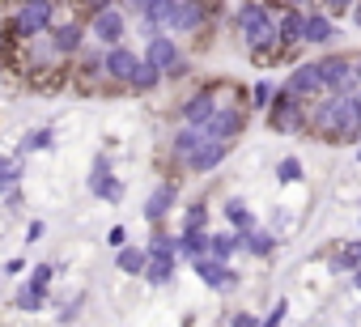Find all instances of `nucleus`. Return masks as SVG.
Returning a JSON list of instances; mask_svg holds the SVG:
<instances>
[{"label":"nucleus","instance_id":"obj_41","mask_svg":"<svg viewBox=\"0 0 361 327\" xmlns=\"http://www.w3.org/2000/svg\"><path fill=\"white\" fill-rule=\"evenodd\" d=\"M119 5L128 9V18H140V13L149 9V0H119Z\"/></svg>","mask_w":361,"mask_h":327},{"label":"nucleus","instance_id":"obj_19","mask_svg":"<svg viewBox=\"0 0 361 327\" xmlns=\"http://www.w3.org/2000/svg\"><path fill=\"white\" fill-rule=\"evenodd\" d=\"M234 238H238V251H247L255 259H268L276 251V234H268L259 226H243V230H234Z\"/></svg>","mask_w":361,"mask_h":327},{"label":"nucleus","instance_id":"obj_10","mask_svg":"<svg viewBox=\"0 0 361 327\" xmlns=\"http://www.w3.org/2000/svg\"><path fill=\"white\" fill-rule=\"evenodd\" d=\"M47 39H51V51H56L60 60H73V56L85 47V22H81V18L56 22V26L47 30Z\"/></svg>","mask_w":361,"mask_h":327},{"label":"nucleus","instance_id":"obj_7","mask_svg":"<svg viewBox=\"0 0 361 327\" xmlns=\"http://www.w3.org/2000/svg\"><path fill=\"white\" fill-rule=\"evenodd\" d=\"M90 35H94L102 47L123 43V35H128V9H123V5H111V9L94 13V18H90Z\"/></svg>","mask_w":361,"mask_h":327},{"label":"nucleus","instance_id":"obj_42","mask_svg":"<svg viewBox=\"0 0 361 327\" xmlns=\"http://www.w3.org/2000/svg\"><path fill=\"white\" fill-rule=\"evenodd\" d=\"M230 323H234V327H255L259 319H255V314H247V310H238V314H230Z\"/></svg>","mask_w":361,"mask_h":327},{"label":"nucleus","instance_id":"obj_4","mask_svg":"<svg viewBox=\"0 0 361 327\" xmlns=\"http://www.w3.org/2000/svg\"><path fill=\"white\" fill-rule=\"evenodd\" d=\"M268 128H272L276 136H298V132H306V128H310V102H302L289 85H281L276 98H272V106H268Z\"/></svg>","mask_w":361,"mask_h":327},{"label":"nucleus","instance_id":"obj_39","mask_svg":"<svg viewBox=\"0 0 361 327\" xmlns=\"http://www.w3.org/2000/svg\"><path fill=\"white\" fill-rule=\"evenodd\" d=\"M319 5H323V9H327L331 18H340V13H348V9L357 5V0H319Z\"/></svg>","mask_w":361,"mask_h":327},{"label":"nucleus","instance_id":"obj_45","mask_svg":"<svg viewBox=\"0 0 361 327\" xmlns=\"http://www.w3.org/2000/svg\"><path fill=\"white\" fill-rule=\"evenodd\" d=\"M81 302H85V297H77L73 306H64V310H60V319H77V314H81Z\"/></svg>","mask_w":361,"mask_h":327},{"label":"nucleus","instance_id":"obj_35","mask_svg":"<svg viewBox=\"0 0 361 327\" xmlns=\"http://www.w3.org/2000/svg\"><path fill=\"white\" fill-rule=\"evenodd\" d=\"M183 226H209V204H204V200L188 204V213H183Z\"/></svg>","mask_w":361,"mask_h":327},{"label":"nucleus","instance_id":"obj_37","mask_svg":"<svg viewBox=\"0 0 361 327\" xmlns=\"http://www.w3.org/2000/svg\"><path fill=\"white\" fill-rule=\"evenodd\" d=\"M18 306H22V310H43L47 302H43L39 293H30V289H18Z\"/></svg>","mask_w":361,"mask_h":327},{"label":"nucleus","instance_id":"obj_13","mask_svg":"<svg viewBox=\"0 0 361 327\" xmlns=\"http://www.w3.org/2000/svg\"><path fill=\"white\" fill-rule=\"evenodd\" d=\"M90 192L98 196V200H111V204H119L123 200V179H115L111 175V157L102 153V157H94V171H90Z\"/></svg>","mask_w":361,"mask_h":327},{"label":"nucleus","instance_id":"obj_23","mask_svg":"<svg viewBox=\"0 0 361 327\" xmlns=\"http://www.w3.org/2000/svg\"><path fill=\"white\" fill-rule=\"evenodd\" d=\"M209 238L213 234H204V226H183V230H178V255H183V259L209 255Z\"/></svg>","mask_w":361,"mask_h":327},{"label":"nucleus","instance_id":"obj_6","mask_svg":"<svg viewBox=\"0 0 361 327\" xmlns=\"http://www.w3.org/2000/svg\"><path fill=\"white\" fill-rule=\"evenodd\" d=\"M302 102H319L323 94H327V85H323V68H319V60H302V64H293L289 68V81H285Z\"/></svg>","mask_w":361,"mask_h":327},{"label":"nucleus","instance_id":"obj_16","mask_svg":"<svg viewBox=\"0 0 361 327\" xmlns=\"http://www.w3.org/2000/svg\"><path fill=\"white\" fill-rule=\"evenodd\" d=\"M178 268V251L174 247H149V264H145V280L149 285H170Z\"/></svg>","mask_w":361,"mask_h":327},{"label":"nucleus","instance_id":"obj_33","mask_svg":"<svg viewBox=\"0 0 361 327\" xmlns=\"http://www.w3.org/2000/svg\"><path fill=\"white\" fill-rule=\"evenodd\" d=\"M302 175H306V171H302L298 157H281V161H276V179H281V183H302Z\"/></svg>","mask_w":361,"mask_h":327},{"label":"nucleus","instance_id":"obj_24","mask_svg":"<svg viewBox=\"0 0 361 327\" xmlns=\"http://www.w3.org/2000/svg\"><path fill=\"white\" fill-rule=\"evenodd\" d=\"M161 77H166V68L140 56V64H136V73H132V81H128V90H132V94H153V90L161 85Z\"/></svg>","mask_w":361,"mask_h":327},{"label":"nucleus","instance_id":"obj_28","mask_svg":"<svg viewBox=\"0 0 361 327\" xmlns=\"http://www.w3.org/2000/svg\"><path fill=\"white\" fill-rule=\"evenodd\" d=\"M51 280H56V264L47 259V264H39V268L30 272V280H26V289H30V293H39V297L47 302V285H51Z\"/></svg>","mask_w":361,"mask_h":327},{"label":"nucleus","instance_id":"obj_32","mask_svg":"<svg viewBox=\"0 0 361 327\" xmlns=\"http://www.w3.org/2000/svg\"><path fill=\"white\" fill-rule=\"evenodd\" d=\"M234 251H238V238H234V234H213V238H209V255H217V259L230 264Z\"/></svg>","mask_w":361,"mask_h":327},{"label":"nucleus","instance_id":"obj_25","mask_svg":"<svg viewBox=\"0 0 361 327\" xmlns=\"http://www.w3.org/2000/svg\"><path fill=\"white\" fill-rule=\"evenodd\" d=\"M327 268L336 272V276H353L357 268H361V238H353V242H344V247H336L331 251V259H327Z\"/></svg>","mask_w":361,"mask_h":327},{"label":"nucleus","instance_id":"obj_34","mask_svg":"<svg viewBox=\"0 0 361 327\" xmlns=\"http://www.w3.org/2000/svg\"><path fill=\"white\" fill-rule=\"evenodd\" d=\"M77 5V18H94V13H102V9H111V5H119V0H73Z\"/></svg>","mask_w":361,"mask_h":327},{"label":"nucleus","instance_id":"obj_11","mask_svg":"<svg viewBox=\"0 0 361 327\" xmlns=\"http://www.w3.org/2000/svg\"><path fill=\"white\" fill-rule=\"evenodd\" d=\"M136 64H140V56H136L128 43H115V47L102 51V73H106L111 85H128L132 73H136Z\"/></svg>","mask_w":361,"mask_h":327},{"label":"nucleus","instance_id":"obj_8","mask_svg":"<svg viewBox=\"0 0 361 327\" xmlns=\"http://www.w3.org/2000/svg\"><path fill=\"white\" fill-rule=\"evenodd\" d=\"M192 272H196L213 293H230V289H238V272H234L226 259H217V255H200V259H192Z\"/></svg>","mask_w":361,"mask_h":327},{"label":"nucleus","instance_id":"obj_15","mask_svg":"<svg viewBox=\"0 0 361 327\" xmlns=\"http://www.w3.org/2000/svg\"><path fill=\"white\" fill-rule=\"evenodd\" d=\"M174 13H178V0H149V9L140 13V26H136V30H140L145 39H153V35L170 30Z\"/></svg>","mask_w":361,"mask_h":327},{"label":"nucleus","instance_id":"obj_43","mask_svg":"<svg viewBox=\"0 0 361 327\" xmlns=\"http://www.w3.org/2000/svg\"><path fill=\"white\" fill-rule=\"evenodd\" d=\"M22 272H26V259H22V255H18V259H9V264H5V276H22Z\"/></svg>","mask_w":361,"mask_h":327},{"label":"nucleus","instance_id":"obj_50","mask_svg":"<svg viewBox=\"0 0 361 327\" xmlns=\"http://www.w3.org/2000/svg\"><path fill=\"white\" fill-rule=\"evenodd\" d=\"M357 85H361V56H357Z\"/></svg>","mask_w":361,"mask_h":327},{"label":"nucleus","instance_id":"obj_18","mask_svg":"<svg viewBox=\"0 0 361 327\" xmlns=\"http://www.w3.org/2000/svg\"><path fill=\"white\" fill-rule=\"evenodd\" d=\"M174 200H178V187H174V183H157V187L149 192L145 209H140V213H145V221H149V226H161V221H166V213L174 209Z\"/></svg>","mask_w":361,"mask_h":327},{"label":"nucleus","instance_id":"obj_14","mask_svg":"<svg viewBox=\"0 0 361 327\" xmlns=\"http://www.w3.org/2000/svg\"><path fill=\"white\" fill-rule=\"evenodd\" d=\"M226 157H230V140H209V136H204V144L188 157V171H192V175H213Z\"/></svg>","mask_w":361,"mask_h":327},{"label":"nucleus","instance_id":"obj_1","mask_svg":"<svg viewBox=\"0 0 361 327\" xmlns=\"http://www.w3.org/2000/svg\"><path fill=\"white\" fill-rule=\"evenodd\" d=\"M310 132L336 144L361 140V90H340V94H323L319 102H310Z\"/></svg>","mask_w":361,"mask_h":327},{"label":"nucleus","instance_id":"obj_2","mask_svg":"<svg viewBox=\"0 0 361 327\" xmlns=\"http://www.w3.org/2000/svg\"><path fill=\"white\" fill-rule=\"evenodd\" d=\"M234 30H238V39L251 51L264 47V43H272L276 39V13H272V5H268V0H243L238 13H234Z\"/></svg>","mask_w":361,"mask_h":327},{"label":"nucleus","instance_id":"obj_48","mask_svg":"<svg viewBox=\"0 0 361 327\" xmlns=\"http://www.w3.org/2000/svg\"><path fill=\"white\" fill-rule=\"evenodd\" d=\"M353 285H357V293H361V268H357V272H353Z\"/></svg>","mask_w":361,"mask_h":327},{"label":"nucleus","instance_id":"obj_5","mask_svg":"<svg viewBox=\"0 0 361 327\" xmlns=\"http://www.w3.org/2000/svg\"><path fill=\"white\" fill-rule=\"evenodd\" d=\"M247 111L251 106H217L209 119H204V136L209 140H238L243 132H247Z\"/></svg>","mask_w":361,"mask_h":327},{"label":"nucleus","instance_id":"obj_31","mask_svg":"<svg viewBox=\"0 0 361 327\" xmlns=\"http://www.w3.org/2000/svg\"><path fill=\"white\" fill-rule=\"evenodd\" d=\"M221 217H226L234 230H243V226H255V217H251V209H247L243 200H226V204H221Z\"/></svg>","mask_w":361,"mask_h":327},{"label":"nucleus","instance_id":"obj_29","mask_svg":"<svg viewBox=\"0 0 361 327\" xmlns=\"http://www.w3.org/2000/svg\"><path fill=\"white\" fill-rule=\"evenodd\" d=\"M272 98H276V85H272V81H255L251 94H247V106H251V111H268Z\"/></svg>","mask_w":361,"mask_h":327},{"label":"nucleus","instance_id":"obj_51","mask_svg":"<svg viewBox=\"0 0 361 327\" xmlns=\"http://www.w3.org/2000/svg\"><path fill=\"white\" fill-rule=\"evenodd\" d=\"M357 161H361V144H357Z\"/></svg>","mask_w":361,"mask_h":327},{"label":"nucleus","instance_id":"obj_27","mask_svg":"<svg viewBox=\"0 0 361 327\" xmlns=\"http://www.w3.org/2000/svg\"><path fill=\"white\" fill-rule=\"evenodd\" d=\"M22 171H26V166H22V153H13V157H9V153H0V196L22 183Z\"/></svg>","mask_w":361,"mask_h":327},{"label":"nucleus","instance_id":"obj_40","mask_svg":"<svg viewBox=\"0 0 361 327\" xmlns=\"http://www.w3.org/2000/svg\"><path fill=\"white\" fill-rule=\"evenodd\" d=\"M106 242H111V247L119 251V247L128 242V230H123V226H111V230H106Z\"/></svg>","mask_w":361,"mask_h":327},{"label":"nucleus","instance_id":"obj_22","mask_svg":"<svg viewBox=\"0 0 361 327\" xmlns=\"http://www.w3.org/2000/svg\"><path fill=\"white\" fill-rule=\"evenodd\" d=\"M140 56H145V60H153V64H161V68H170L183 51H178V43L170 39V30H161V35L145 39V51H140Z\"/></svg>","mask_w":361,"mask_h":327},{"label":"nucleus","instance_id":"obj_36","mask_svg":"<svg viewBox=\"0 0 361 327\" xmlns=\"http://www.w3.org/2000/svg\"><path fill=\"white\" fill-rule=\"evenodd\" d=\"M188 73H192V60H188V56H178V60L166 68V77H170V81H183Z\"/></svg>","mask_w":361,"mask_h":327},{"label":"nucleus","instance_id":"obj_20","mask_svg":"<svg viewBox=\"0 0 361 327\" xmlns=\"http://www.w3.org/2000/svg\"><path fill=\"white\" fill-rule=\"evenodd\" d=\"M200 144H204V128H200V123H183V128L174 132V140H170V157L178 161V166H188V157H192Z\"/></svg>","mask_w":361,"mask_h":327},{"label":"nucleus","instance_id":"obj_38","mask_svg":"<svg viewBox=\"0 0 361 327\" xmlns=\"http://www.w3.org/2000/svg\"><path fill=\"white\" fill-rule=\"evenodd\" d=\"M285 314H289V297H281V302L264 314V323H268V327H276V323H285Z\"/></svg>","mask_w":361,"mask_h":327},{"label":"nucleus","instance_id":"obj_49","mask_svg":"<svg viewBox=\"0 0 361 327\" xmlns=\"http://www.w3.org/2000/svg\"><path fill=\"white\" fill-rule=\"evenodd\" d=\"M0 51H5V22H0Z\"/></svg>","mask_w":361,"mask_h":327},{"label":"nucleus","instance_id":"obj_47","mask_svg":"<svg viewBox=\"0 0 361 327\" xmlns=\"http://www.w3.org/2000/svg\"><path fill=\"white\" fill-rule=\"evenodd\" d=\"M348 18H353V26L361 30V0H357V5H353V9H348Z\"/></svg>","mask_w":361,"mask_h":327},{"label":"nucleus","instance_id":"obj_9","mask_svg":"<svg viewBox=\"0 0 361 327\" xmlns=\"http://www.w3.org/2000/svg\"><path fill=\"white\" fill-rule=\"evenodd\" d=\"M319 68H323V85H327V94L357 90V56H323Z\"/></svg>","mask_w":361,"mask_h":327},{"label":"nucleus","instance_id":"obj_26","mask_svg":"<svg viewBox=\"0 0 361 327\" xmlns=\"http://www.w3.org/2000/svg\"><path fill=\"white\" fill-rule=\"evenodd\" d=\"M115 264H119V272L123 276H145V264H149V247H119V255H115Z\"/></svg>","mask_w":361,"mask_h":327},{"label":"nucleus","instance_id":"obj_21","mask_svg":"<svg viewBox=\"0 0 361 327\" xmlns=\"http://www.w3.org/2000/svg\"><path fill=\"white\" fill-rule=\"evenodd\" d=\"M221 102H217V85H204L200 94H192L188 102H183V123H200L204 128V119L217 111Z\"/></svg>","mask_w":361,"mask_h":327},{"label":"nucleus","instance_id":"obj_12","mask_svg":"<svg viewBox=\"0 0 361 327\" xmlns=\"http://www.w3.org/2000/svg\"><path fill=\"white\" fill-rule=\"evenodd\" d=\"M276 43H281L285 51H298V47L306 43V9L285 5V9L276 13Z\"/></svg>","mask_w":361,"mask_h":327},{"label":"nucleus","instance_id":"obj_46","mask_svg":"<svg viewBox=\"0 0 361 327\" xmlns=\"http://www.w3.org/2000/svg\"><path fill=\"white\" fill-rule=\"evenodd\" d=\"M272 5H281V9H285V5H298V9H310V5H314V0H272Z\"/></svg>","mask_w":361,"mask_h":327},{"label":"nucleus","instance_id":"obj_44","mask_svg":"<svg viewBox=\"0 0 361 327\" xmlns=\"http://www.w3.org/2000/svg\"><path fill=\"white\" fill-rule=\"evenodd\" d=\"M43 230H47L43 221H30V226H26V238H30V242H39V238H43Z\"/></svg>","mask_w":361,"mask_h":327},{"label":"nucleus","instance_id":"obj_30","mask_svg":"<svg viewBox=\"0 0 361 327\" xmlns=\"http://www.w3.org/2000/svg\"><path fill=\"white\" fill-rule=\"evenodd\" d=\"M51 144H56V132H51V128H35V132L22 136L18 153H35V149H51Z\"/></svg>","mask_w":361,"mask_h":327},{"label":"nucleus","instance_id":"obj_3","mask_svg":"<svg viewBox=\"0 0 361 327\" xmlns=\"http://www.w3.org/2000/svg\"><path fill=\"white\" fill-rule=\"evenodd\" d=\"M56 26V0H18V9L5 18V30L18 39H39Z\"/></svg>","mask_w":361,"mask_h":327},{"label":"nucleus","instance_id":"obj_17","mask_svg":"<svg viewBox=\"0 0 361 327\" xmlns=\"http://www.w3.org/2000/svg\"><path fill=\"white\" fill-rule=\"evenodd\" d=\"M336 18L327 9H306V47H327L336 43Z\"/></svg>","mask_w":361,"mask_h":327}]
</instances>
